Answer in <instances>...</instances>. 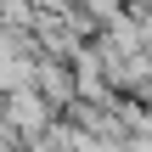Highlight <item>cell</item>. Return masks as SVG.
Returning a JSON list of instances; mask_svg holds the SVG:
<instances>
[{
    "instance_id": "obj_1",
    "label": "cell",
    "mask_w": 152,
    "mask_h": 152,
    "mask_svg": "<svg viewBox=\"0 0 152 152\" xmlns=\"http://www.w3.org/2000/svg\"><path fill=\"white\" fill-rule=\"evenodd\" d=\"M11 124H17V130H45V102H39V90H17V96H11Z\"/></svg>"
}]
</instances>
